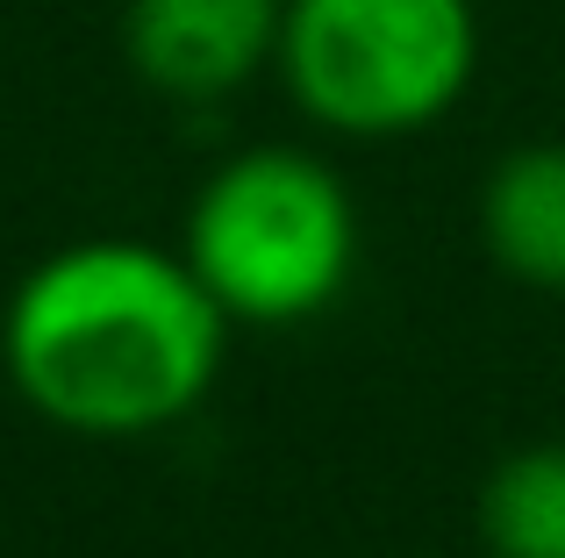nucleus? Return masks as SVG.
Listing matches in <instances>:
<instances>
[{"label": "nucleus", "instance_id": "obj_6", "mask_svg": "<svg viewBox=\"0 0 565 558\" xmlns=\"http://www.w3.org/2000/svg\"><path fill=\"white\" fill-rule=\"evenodd\" d=\"M487 558H565V444H523L472 494Z\"/></svg>", "mask_w": 565, "mask_h": 558}, {"label": "nucleus", "instance_id": "obj_5", "mask_svg": "<svg viewBox=\"0 0 565 558\" xmlns=\"http://www.w3.org/2000/svg\"><path fill=\"white\" fill-rule=\"evenodd\" d=\"M480 251L530 293H565V137H530L501 151L472 201Z\"/></svg>", "mask_w": 565, "mask_h": 558}, {"label": "nucleus", "instance_id": "obj_1", "mask_svg": "<svg viewBox=\"0 0 565 558\" xmlns=\"http://www.w3.org/2000/svg\"><path fill=\"white\" fill-rule=\"evenodd\" d=\"M230 330L180 244L79 237L14 279L0 308V373L51 430L143 444L215 394Z\"/></svg>", "mask_w": 565, "mask_h": 558}, {"label": "nucleus", "instance_id": "obj_3", "mask_svg": "<svg viewBox=\"0 0 565 558\" xmlns=\"http://www.w3.org/2000/svg\"><path fill=\"white\" fill-rule=\"evenodd\" d=\"M480 43V0H287L273 79L322 137L401 143L458 115Z\"/></svg>", "mask_w": 565, "mask_h": 558}, {"label": "nucleus", "instance_id": "obj_2", "mask_svg": "<svg viewBox=\"0 0 565 558\" xmlns=\"http://www.w3.org/2000/svg\"><path fill=\"white\" fill-rule=\"evenodd\" d=\"M351 180L308 143H244L186 201L180 258L236 330H301L359 279Z\"/></svg>", "mask_w": 565, "mask_h": 558}, {"label": "nucleus", "instance_id": "obj_4", "mask_svg": "<svg viewBox=\"0 0 565 558\" xmlns=\"http://www.w3.org/2000/svg\"><path fill=\"white\" fill-rule=\"evenodd\" d=\"M287 0H129L122 57L172 108H222L279 57Z\"/></svg>", "mask_w": 565, "mask_h": 558}]
</instances>
